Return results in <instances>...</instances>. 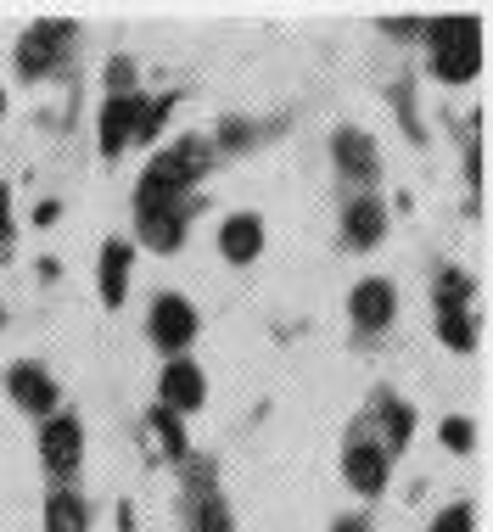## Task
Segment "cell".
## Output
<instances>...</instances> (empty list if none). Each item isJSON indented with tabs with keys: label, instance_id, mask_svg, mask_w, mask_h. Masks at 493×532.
Here are the masks:
<instances>
[{
	"label": "cell",
	"instance_id": "cell-1",
	"mask_svg": "<svg viewBox=\"0 0 493 532\" xmlns=\"http://www.w3.org/2000/svg\"><path fill=\"white\" fill-rule=\"evenodd\" d=\"M432 45H437V73L443 79H471L482 62V34L471 17H443L432 28Z\"/></svg>",
	"mask_w": 493,
	"mask_h": 532
},
{
	"label": "cell",
	"instance_id": "cell-2",
	"mask_svg": "<svg viewBox=\"0 0 493 532\" xmlns=\"http://www.w3.org/2000/svg\"><path fill=\"white\" fill-rule=\"evenodd\" d=\"M202 140H180L174 152H163L152 168H146V180H141V202H174V196L191 185V174L202 168Z\"/></svg>",
	"mask_w": 493,
	"mask_h": 532
},
{
	"label": "cell",
	"instance_id": "cell-3",
	"mask_svg": "<svg viewBox=\"0 0 493 532\" xmlns=\"http://www.w3.org/2000/svg\"><path fill=\"white\" fill-rule=\"evenodd\" d=\"M152 336L163 342V348H185V342L197 336V314H191V303H185V297H157L152 303Z\"/></svg>",
	"mask_w": 493,
	"mask_h": 532
},
{
	"label": "cell",
	"instance_id": "cell-4",
	"mask_svg": "<svg viewBox=\"0 0 493 532\" xmlns=\"http://www.w3.org/2000/svg\"><path fill=\"white\" fill-rule=\"evenodd\" d=\"M40 454H45V465H51V471H73V465H79V454H85V437H79V426H73V420H45Z\"/></svg>",
	"mask_w": 493,
	"mask_h": 532
},
{
	"label": "cell",
	"instance_id": "cell-5",
	"mask_svg": "<svg viewBox=\"0 0 493 532\" xmlns=\"http://www.w3.org/2000/svg\"><path fill=\"white\" fill-rule=\"evenodd\" d=\"M12 398L23 409H34V415H51V409H57V381L45 376L40 364H17L12 370Z\"/></svg>",
	"mask_w": 493,
	"mask_h": 532
},
{
	"label": "cell",
	"instance_id": "cell-6",
	"mask_svg": "<svg viewBox=\"0 0 493 532\" xmlns=\"http://www.w3.org/2000/svg\"><path fill=\"white\" fill-rule=\"evenodd\" d=\"M219 247H225L230 264H247V258H258V247H264V224H258L253 213H236V219L219 230Z\"/></svg>",
	"mask_w": 493,
	"mask_h": 532
},
{
	"label": "cell",
	"instance_id": "cell-7",
	"mask_svg": "<svg viewBox=\"0 0 493 532\" xmlns=\"http://www.w3.org/2000/svg\"><path fill=\"white\" fill-rule=\"evenodd\" d=\"M353 320L365 325V331L393 320V286H387V280H359V292H353Z\"/></svg>",
	"mask_w": 493,
	"mask_h": 532
},
{
	"label": "cell",
	"instance_id": "cell-8",
	"mask_svg": "<svg viewBox=\"0 0 493 532\" xmlns=\"http://www.w3.org/2000/svg\"><path fill=\"white\" fill-rule=\"evenodd\" d=\"M163 404H169V415L174 409H197L202 404V370L197 364H185V359L169 364V376H163Z\"/></svg>",
	"mask_w": 493,
	"mask_h": 532
},
{
	"label": "cell",
	"instance_id": "cell-9",
	"mask_svg": "<svg viewBox=\"0 0 493 532\" xmlns=\"http://www.w3.org/2000/svg\"><path fill=\"white\" fill-rule=\"evenodd\" d=\"M73 28L68 23H40L29 34V40H23V51H17V62H23V73H45V62H51V56H57V45L68 40Z\"/></svg>",
	"mask_w": 493,
	"mask_h": 532
},
{
	"label": "cell",
	"instance_id": "cell-10",
	"mask_svg": "<svg viewBox=\"0 0 493 532\" xmlns=\"http://www.w3.org/2000/svg\"><path fill=\"white\" fill-rule=\"evenodd\" d=\"M135 118H141V101H135V96H113V101H107V112H101V146L118 152V146L135 135Z\"/></svg>",
	"mask_w": 493,
	"mask_h": 532
},
{
	"label": "cell",
	"instance_id": "cell-11",
	"mask_svg": "<svg viewBox=\"0 0 493 532\" xmlns=\"http://www.w3.org/2000/svg\"><path fill=\"white\" fill-rule=\"evenodd\" d=\"M348 482L359 493H381V482H387V454H381V448H370V443L348 448Z\"/></svg>",
	"mask_w": 493,
	"mask_h": 532
},
{
	"label": "cell",
	"instance_id": "cell-12",
	"mask_svg": "<svg viewBox=\"0 0 493 532\" xmlns=\"http://www.w3.org/2000/svg\"><path fill=\"white\" fill-rule=\"evenodd\" d=\"M141 236L152 241L157 252L180 247V202H169V208H141Z\"/></svg>",
	"mask_w": 493,
	"mask_h": 532
},
{
	"label": "cell",
	"instance_id": "cell-13",
	"mask_svg": "<svg viewBox=\"0 0 493 532\" xmlns=\"http://www.w3.org/2000/svg\"><path fill=\"white\" fill-rule=\"evenodd\" d=\"M381 230H387V213H381L376 196H359L348 208V241L353 247H370V241H381Z\"/></svg>",
	"mask_w": 493,
	"mask_h": 532
},
{
	"label": "cell",
	"instance_id": "cell-14",
	"mask_svg": "<svg viewBox=\"0 0 493 532\" xmlns=\"http://www.w3.org/2000/svg\"><path fill=\"white\" fill-rule=\"evenodd\" d=\"M129 258H135V252H129L124 241H113V247L101 252V297H107V303H124V286H129Z\"/></svg>",
	"mask_w": 493,
	"mask_h": 532
},
{
	"label": "cell",
	"instance_id": "cell-15",
	"mask_svg": "<svg viewBox=\"0 0 493 532\" xmlns=\"http://www.w3.org/2000/svg\"><path fill=\"white\" fill-rule=\"evenodd\" d=\"M45 527L51 532H85V504L73 499V493H57L51 510H45Z\"/></svg>",
	"mask_w": 493,
	"mask_h": 532
},
{
	"label": "cell",
	"instance_id": "cell-16",
	"mask_svg": "<svg viewBox=\"0 0 493 532\" xmlns=\"http://www.w3.org/2000/svg\"><path fill=\"white\" fill-rule=\"evenodd\" d=\"M191 532H230L225 504L213 499V493H202V499H191Z\"/></svg>",
	"mask_w": 493,
	"mask_h": 532
},
{
	"label": "cell",
	"instance_id": "cell-17",
	"mask_svg": "<svg viewBox=\"0 0 493 532\" xmlns=\"http://www.w3.org/2000/svg\"><path fill=\"white\" fill-rule=\"evenodd\" d=\"M337 157H342V168H348V174H359V180H365L370 168V140L365 135H337Z\"/></svg>",
	"mask_w": 493,
	"mask_h": 532
},
{
	"label": "cell",
	"instance_id": "cell-18",
	"mask_svg": "<svg viewBox=\"0 0 493 532\" xmlns=\"http://www.w3.org/2000/svg\"><path fill=\"white\" fill-rule=\"evenodd\" d=\"M443 342L449 348H471V320H465L460 308H443Z\"/></svg>",
	"mask_w": 493,
	"mask_h": 532
},
{
	"label": "cell",
	"instance_id": "cell-19",
	"mask_svg": "<svg viewBox=\"0 0 493 532\" xmlns=\"http://www.w3.org/2000/svg\"><path fill=\"white\" fill-rule=\"evenodd\" d=\"M157 426V437H163V448H169V454H185V437H180V420L169 415V409H163V415L152 420Z\"/></svg>",
	"mask_w": 493,
	"mask_h": 532
},
{
	"label": "cell",
	"instance_id": "cell-20",
	"mask_svg": "<svg viewBox=\"0 0 493 532\" xmlns=\"http://www.w3.org/2000/svg\"><path fill=\"white\" fill-rule=\"evenodd\" d=\"M443 443H449L454 454H465V448H471V426H465V420H443Z\"/></svg>",
	"mask_w": 493,
	"mask_h": 532
},
{
	"label": "cell",
	"instance_id": "cell-21",
	"mask_svg": "<svg viewBox=\"0 0 493 532\" xmlns=\"http://www.w3.org/2000/svg\"><path fill=\"white\" fill-rule=\"evenodd\" d=\"M465 292H471V280L465 275H443V308H460Z\"/></svg>",
	"mask_w": 493,
	"mask_h": 532
},
{
	"label": "cell",
	"instance_id": "cell-22",
	"mask_svg": "<svg viewBox=\"0 0 493 532\" xmlns=\"http://www.w3.org/2000/svg\"><path fill=\"white\" fill-rule=\"evenodd\" d=\"M432 532H471V510H465V504H454V510H443V521H437Z\"/></svg>",
	"mask_w": 493,
	"mask_h": 532
},
{
	"label": "cell",
	"instance_id": "cell-23",
	"mask_svg": "<svg viewBox=\"0 0 493 532\" xmlns=\"http://www.w3.org/2000/svg\"><path fill=\"white\" fill-rule=\"evenodd\" d=\"M0 241H6V185H0Z\"/></svg>",
	"mask_w": 493,
	"mask_h": 532
},
{
	"label": "cell",
	"instance_id": "cell-24",
	"mask_svg": "<svg viewBox=\"0 0 493 532\" xmlns=\"http://www.w3.org/2000/svg\"><path fill=\"white\" fill-rule=\"evenodd\" d=\"M337 532H365V527H359V521H348V527H337Z\"/></svg>",
	"mask_w": 493,
	"mask_h": 532
}]
</instances>
